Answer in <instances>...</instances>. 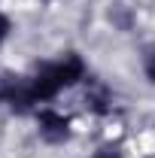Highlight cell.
I'll list each match as a JSON object with an SVG mask.
<instances>
[{"instance_id": "6da1fadb", "label": "cell", "mask_w": 155, "mask_h": 158, "mask_svg": "<svg viewBox=\"0 0 155 158\" xmlns=\"http://www.w3.org/2000/svg\"><path fill=\"white\" fill-rule=\"evenodd\" d=\"M85 76V64L79 55H64L61 61H52V64H43L40 67L37 76H31V94H34V103L40 100H49L55 98L61 88H70V85H76L79 79Z\"/></svg>"}, {"instance_id": "7a4b0ae2", "label": "cell", "mask_w": 155, "mask_h": 158, "mask_svg": "<svg viewBox=\"0 0 155 158\" xmlns=\"http://www.w3.org/2000/svg\"><path fill=\"white\" fill-rule=\"evenodd\" d=\"M37 125H40V137L46 143H64L70 137V122L55 113V110H40L37 113Z\"/></svg>"}, {"instance_id": "3957f363", "label": "cell", "mask_w": 155, "mask_h": 158, "mask_svg": "<svg viewBox=\"0 0 155 158\" xmlns=\"http://www.w3.org/2000/svg\"><path fill=\"white\" fill-rule=\"evenodd\" d=\"M107 100H110V94H107V88H100V85L91 88V91L85 94V103H88L94 113H107V110H110V106H107Z\"/></svg>"}, {"instance_id": "277c9868", "label": "cell", "mask_w": 155, "mask_h": 158, "mask_svg": "<svg viewBox=\"0 0 155 158\" xmlns=\"http://www.w3.org/2000/svg\"><path fill=\"white\" fill-rule=\"evenodd\" d=\"M91 158H122V152H119L116 146H103V149H97Z\"/></svg>"}, {"instance_id": "5b68a950", "label": "cell", "mask_w": 155, "mask_h": 158, "mask_svg": "<svg viewBox=\"0 0 155 158\" xmlns=\"http://www.w3.org/2000/svg\"><path fill=\"white\" fill-rule=\"evenodd\" d=\"M146 76H149V82H155V52L146 55Z\"/></svg>"}, {"instance_id": "8992f818", "label": "cell", "mask_w": 155, "mask_h": 158, "mask_svg": "<svg viewBox=\"0 0 155 158\" xmlns=\"http://www.w3.org/2000/svg\"><path fill=\"white\" fill-rule=\"evenodd\" d=\"M9 31H12V24H9V19H6V15L0 12V43L9 37Z\"/></svg>"}, {"instance_id": "52a82bcc", "label": "cell", "mask_w": 155, "mask_h": 158, "mask_svg": "<svg viewBox=\"0 0 155 158\" xmlns=\"http://www.w3.org/2000/svg\"><path fill=\"white\" fill-rule=\"evenodd\" d=\"M6 82L9 79H0V103H6Z\"/></svg>"}]
</instances>
